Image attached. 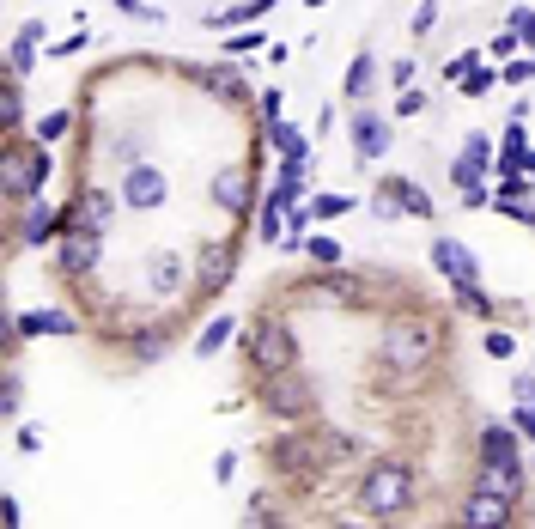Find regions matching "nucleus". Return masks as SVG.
Returning a JSON list of instances; mask_svg holds the SVG:
<instances>
[{
	"mask_svg": "<svg viewBox=\"0 0 535 529\" xmlns=\"http://www.w3.org/2000/svg\"><path fill=\"white\" fill-rule=\"evenodd\" d=\"M408 499H414V475L402 463H377L365 475V487H359V511L365 517H396V511H408Z\"/></svg>",
	"mask_w": 535,
	"mask_h": 529,
	"instance_id": "f257e3e1",
	"label": "nucleus"
},
{
	"mask_svg": "<svg viewBox=\"0 0 535 529\" xmlns=\"http://www.w3.org/2000/svg\"><path fill=\"white\" fill-rule=\"evenodd\" d=\"M432 347H438V329H432V323H396V329L384 335V359H390L396 371L432 365Z\"/></svg>",
	"mask_w": 535,
	"mask_h": 529,
	"instance_id": "f03ea898",
	"label": "nucleus"
},
{
	"mask_svg": "<svg viewBox=\"0 0 535 529\" xmlns=\"http://www.w3.org/2000/svg\"><path fill=\"white\" fill-rule=\"evenodd\" d=\"M49 171H55V159L43 153V140L31 146V153H13L7 159V195H37L49 183Z\"/></svg>",
	"mask_w": 535,
	"mask_h": 529,
	"instance_id": "7ed1b4c3",
	"label": "nucleus"
},
{
	"mask_svg": "<svg viewBox=\"0 0 535 529\" xmlns=\"http://www.w3.org/2000/svg\"><path fill=\"white\" fill-rule=\"evenodd\" d=\"M432 268L450 280V286H475L481 280V262L469 244H456V238H432Z\"/></svg>",
	"mask_w": 535,
	"mask_h": 529,
	"instance_id": "20e7f679",
	"label": "nucleus"
},
{
	"mask_svg": "<svg viewBox=\"0 0 535 529\" xmlns=\"http://www.w3.org/2000/svg\"><path fill=\"white\" fill-rule=\"evenodd\" d=\"M390 140H396V128L377 116V110H359V116H353V153H359L365 165L384 159V153H390Z\"/></svg>",
	"mask_w": 535,
	"mask_h": 529,
	"instance_id": "39448f33",
	"label": "nucleus"
},
{
	"mask_svg": "<svg viewBox=\"0 0 535 529\" xmlns=\"http://www.w3.org/2000/svg\"><path fill=\"white\" fill-rule=\"evenodd\" d=\"M165 195H171L165 171H152V165H128V177H122V201H128V207H165Z\"/></svg>",
	"mask_w": 535,
	"mask_h": 529,
	"instance_id": "423d86ee",
	"label": "nucleus"
},
{
	"mask_svg": "<svg viewBox=\"0 0 535 529\" xmlns=\"http://www.w3.org/2000/svg\"><path fill=\"white\" fill-rule=\"evenodd\" d=\"M250 359H256L262 371H286V365H292V335H286V323H262V329L250 335Z\"/></svg>",
	"mask_w": 535,
	"mask_h": 529,
	"instance_id": "0eeeda50",
	"label": "nucleus"
},
{
	"mask_svg": "<svg viewBox=\"0 0 535 529\" xmlns=\"http://www.w3.org/2000/svg\"><path fill=\"white\" fill-rule=\"evenodd\" d=\"M98 256H104V232H86V225H80V232H73V238L61 244V268H67V274H86V268H98Z\"/></svg>",
	"mask_w": 535,
	"mask_h": 529,
	"instance_id": "6e6552de",
	"label": "nucleus"
},
{
	"mask_svg": "<svg viewBox=\"0 0 535 529\" xmlns=\"http://www.w3.org/2000/svg\"><path fill=\"white\" fill-rule=\"evenodd\" d=\"M207 195H213V207H225V213H238V207L250 201V177H244L238 165H225V171H213Z\"/></svg>",
	"mask_w": 535,
	"mask_h": 529,
	"instance_id": "1a4fd4ad",
	"label": "nucleus"
},
{
	"mask_svg": "<svg viewBox=\"0 0 535 529\" xmlns=\"http://www.w3.org/2000/svg\"><path fill=\"white\" fill-rule=\"evenodd\" d=\"M268 408L274 414H304L311 408V390H304L298 377H286V371H268Z\"/></svg>",
	"mask_w": 535,
	"mask_h": 529,
	"instance_id": "9d476101",
	"label": "nucleus"
},
{
	"mask_svg": "<svg viewBox=\"0 0 535 529\" xmlns=\"http://www.w3.org/2000/svg\"><path fill=\"white\" fill-rule=\"evenodd\" d=\"M146 286L159 292V298L183 292V256H177V250H159V256H146Z\"/></svg>",
	"mask_w": 535,
	"mask_h": 529,
	"instance_id": "9b49d317",
	"label": "nucleus"
},
{
	"mask_svg": "<svg viewBox=\"0 0 535 529\" xmlns=\"http://www.w3.org/2000/svg\"><path fill=\"white\" fill-rule=\"evenodd\" d=\"M505 517H511V499H505V493H487V487H475V499L463 505V523H487V529H493V523H505Z\"/></svg>",
	"mask_w": 535,
	"mask_h": 529,
	"instance_id": "f8f14e48",
	"label": "nucleus"
},
{
	"mask_svg": "<svg viewBox=\"0 0 535 529\" xmlns=\"http://www.w3.org/2000/svg\"><path fill=\"white\" fill-rule=\"evenodd\" d=\"M80 323L73 317H61V311H25L19 323H13V335H73Z\"/></svg>",
	"mask_w": 535,
	"mask_h": 529,
	"instance_id": "ddd939ff",
	"label": "nucleus"
},
{
	"mask_svg": "<svg viewBox=\"0 0 535 529\" xmlns=\"http://www.w3.org/2000/svg\"><path fill=\"white\" fill-rule=\"evenodd\" d=\"M110 207H116V201H110L104 189H86V195H80V219H73V225H86V232H104V225H110Z\"/></svg>",
	"mask_w": 535,
	"mask_h": 529,
	"instance_id": "4468645a",
	"label": "nucleus"
},
{
	"mask_svg": "<svg viewBox=\"0 0 535 529\" xmlns=\"http://www.w3.org/2000/svg\"><path fill=\"white\" fill-rule=\"evenodd\" d=\"M19 238H25V244H43V238H55V207H49V201H37V207L25 213Z\"/></svg>",
	"mask_w": 535,
	"mask_h": 529,
	"instance_id": "2eb2a0df",
	"label": "nucleus"
},
{
	"mask_svg": "<svg viewBox=\"0 0 535 529\" xmlns=\"http://www.w3.org/2000/svg\"><path fill=\"white\" fill-rule=\"evenodd\" d=\"M481 487H487V493H505V499H517V487H523V469H517V463H487Z\"/></svg>",
	"mask_w": 535,
	"mask_h": 529,
	"instance_id": "dca6fc26",
	"label": "nucleus"
},
{
	"mask_svg": "<svg viewBox=\"0 0 535 529\" xmlns=\"http://www.w3.org/2000/svg\"><path fill=\"white\" fill-rule=\"evenodd\" d=\"M201 286H207V292H225V286H232V256H225V250H207V256H201Z\"/></svg>",
	"mask_w": 535,
	"mask_h": 529,
	"instance_id": "f3484780",
	"label": "nucleus"
},
{
	"mask_svg": "<svg viewBox=\"0 0 535 529\" xmlns=\"http://www.w3.org/2000/svg\"><path fill=\"white\" fill-rule=\"evenodd\" d=\"M201 80H207V92H219V98H244V73H232V67H201Z\"/></svg>",
	"mask_w": 535,
	"mask_h": 529,
	"instance_id": "a211bd4d",
	"label": "nucleus"
},
{
	"mask_svg": "<svg viewBox=\"0 0 535 529\" xmlns=\"http://www.w3.org/2000/svg\"><path fill=\"white\" fill-rule=\"evenodd\" d=\"M384 189H390V195L402 201V213H414V219H432V201H426V195H420L414 183H402V177H390Z\"/></svg>",
	"mask_w": 535,
	"mask_h": 529,
	"instance_id": "6ab92c4d",
	"label": "nucleus"
},
{
	"mask_svg": "<svg viewBox=\"0 0 535 529\" xmlns=\"http://www.w3.org/2000/svg\"><path fill=\"white\" fill-rule=\"evenodd\" d=\"M481 444H487V463H517V438H511L505 426H487Z\"/></svg>",
	"mask_w": 535,
	"mask_h": 529,
	"instance_id": "aec40b11",
	"label": "nucleus"
},
{
	"mask_svg": "<svg viewBox=\"0 0 535 529\" xmlns=\"http://www.w3.org/2000/svg\"><path fill=\"white\" fill-rule=\"evenodd\" d=\"M232 329H238L232 317H213V323L201 329V341H195V353H201V359H213V353H219L225 341H232Z\"/></svg>",
	"mask_w": 535,
	"mask_h": 529,
	"instance_id": "412c9836",
	"label": "nucleus"
},
{
	"mask_svg": "<svg viewBox=\"0 0 535 529\" xmlns=\"http://www.w3.org/2000/svg\"><path fill=\"white\" fill-rule=\"evenodd\" d=\"M371 73H377V61H371V55H353V67H347V98H365V92H371Z\"/></svg>",
	"mask_w": 535,
	"mask_h": 529,
	"instance_id": "4be33fe9",
	"label": "nucleus"
},
{
	"mask_svg": "<svg viewBox=\"0 0 535 529\" xmlns=\"http://www.w3.org/2000/svg\"><path fill=\"white\" fill-rule=\"evenodd\" d=\"M37 37H43V25H25V37L7 49V61H13V73H31V49H37Z\"/></svg>",
	"mask_w": 535,
	"mask_h": 529,
	"instance_id": "5701e85b",
	"label": "nucleus"
},
{
	"mask_svg": "<svg viewBox=\"0 0 535 529\" xmlns=\"http://www.w3.org/2000/svg\"><path fill=\"white\" fill-rule=\"evenodd\" d=\"M268 134H274V146H280V153H286V159H304V134H292L286 122H274Z\"/></svg>",
	"mask_w": 535,
	"mask_h": 529,
	"instance_id": "b1692460",
	"label": "nucleus"
},
{
	"mask_svg": "<svg viewBox=\"0 0 535 529\" xmlns=\"http://www.w3.org/2000/svg\"><path fill=\"white\" fill-rule=\"evenodd\" d=\"M499 80H505V86H529V80H535V55H517V61L499 73Z\"/></svg>",
	"mask_w": 535,
	"mask_h": 529,
	"instance_id": "393cba45",
	"label": "nucleus"
},
{
	"mask_svg": "<svg viewBox=\"0 0 535 529\" xmlns=\"http://www.w3.org/2000/svg\"><path fill=\"white\" fill-rule=\"evenodd\" d=\"M67 122H73L67 110H49V116L37 122V140H43V146H49V140H61V134H67Z\"/></svg>",
	"mask_w": 535,
	"mask_h": 529,
	"instance_id": "a878e982",
	"label": "nucleus"
},
{
	"mask_svg": "<svg viewBox=\"0 0 535 529\" xmlns=\"http://www.w3.org/2000/svg\"><path fill=\"white\" fill-rule=\"evenodd\" d=\"M505 25H511V37H517V43H529V49H535V13H529V7H517Z\"/></svg>",
	"mask_w": 535,
	"mask_h": 529,
	"instance_id": "bb28decb",
	"label": "nucleus"
},
{
	"mask_svg": "<svg viewBox=\"0 0 535 529\" xmlns=\"http://www.w3.org/2000/svg\"><path fill=\"white\" fill-rule=\"evenodd\" d=\"M311 262H323V268H341V244H335V238H311Z\"/></svg>",
	"mask_w": 535,
	"mask_h": 529,
	"instance_id": "cd10ccee",
	"label": "nucleus"
},
{
	"mask_svg": "<svg viewBox=\"0 0 535 529\" xmlns=\"http://www.w3.org/2000/svg\"><path fill=\"white\" fill-rule=\"evenodd\" d=\"M456 305H463L469 317H487V298H481L475 286H456Z\"/></svg>",
	"mask_w": 535,
	"mask_h": 529,
	"instance_id": "c85d7f7f",
	"label": "nucleus"
},
{
	"mask_svg": "<svg viewBox=\"0 0 535 529\" xmlns=\"http://www.w3.org/2000/svg\"><path fill=\"white\" fill-rule=\"evenodd\" d=\"M438 31V0H426V7L414 13V37H432Z\"/></svg>",
	"mask_w": 535,
	"mask_h": 529,
	"instance_id": "c756f323",
	"label": "nucleus"
},
{
	"mask_svg": "<svg viewBox=\"0 0 535 529\" xmlns=\"http://www.w3.org/2000/svg\"><path fill=\"white\" fill-rule=\"evenodd\" d=\"M347 207H353L347 195H323V201H311V213H317V219H335V213H347Z\"/></svg>",
	"mask_w": 535,
	"mask_h": 529,
	"instance_id": "7c9ffc66",
	"label": "nucleus"
},
{
	"mask_svg": "<svg viewBox=\"0 0 535 529\" xmlns=\"http://www.w3.org/2000/svg\"><path fill=\"white\" fill-rule=\"evenodd\" d=\"M238 475V450H219V463H213V481L225 487V481H232Z\"/></svg>",
	"mask_w": 535,
	"mask_h": 529,
	"instance_id": "2f4dec72",
	"label": "nucleus"
},
{
	"mask_svg": "<svg viewBox=\"0 0 535 529\" xmlns=\"http://www.w3.org/2000/svg\"><path fill=\"white\" fill-rule=\"evenodd\" d=\"M0 414H19V377L7 371V384H0Z\"/></svg>",
	"mask_w": 535,
	"mask_h": 529,
	"instance_id": "473e14b6",
	"label": "nucleus"
},
{
	"mask_svg": "<svg viewBox=\"0 0 535 529\" xmlns=\"http://www.w3.org/2000/svg\"><path fill=\"white\" fill-rule=\"evenodd\" d=\"M274 0H250V7H238V13H225V19H213V25H238V19H256V13H268Z\"/></svg>",
	"mask_w": 535,
	"mask_h": 529,
	"instance_id": "72a5a7b5",
	"label": "nucleus"
},
{
	"mask_svg": "<svg viewBox=\"0 0 535 529\" xmlns=\"http://www.w3.org/2000/svg\"><path fill=\"white\" fill-rule=\"evenodd\" d=\"M517 432L535 444V402H517Z\"/></svg>",
	"mask_w": 535,
	"mask_h": 529,
	"instance_id": "f704fd0d",
	"label": "nucleus"
},
{
	"mask_svg": "<svg viewBox=\"0 0 535 529\" xmlns=\"http://www.w3.org/2000/svg\"><path fill=\"white\" fill-rule=\"evenodd\" d=\"M0 116H7V128L19 122V86H7V92H0Z\"/></svg>",
	"mask_w": 535,
	"mask_h": 529,
	"instance_id": "c9c22d12",
	"label": "nucleus"
},
{
	"mask_svg": "<svg viewBox=\"0 0 535 529\" xmlns=\"http://www.w3.org/2000/svg\"><path fill=\"white\" fill-rule=\"evenodd\" d=\"M414 73H420V67H414V61H396V67H390V80H396V86H402V92H408V86H414Z\"/></svg>",
	"mask_w": 535,
	"mask_h": 529,
	"instance_id": "e433bc0d",
	"label": "nucleus"
},
{
	"mask_svg": "<svg viewBox=\"0 0 535 529\" xmlns=\"http://www.w3.org/2000/svg\"><path fill=\"white\" fill-rule=\"evenodd\" d=\"M487 86H493V73H487V67H475L469 80H463V92H487Z\"/></svg>",
	"mask_w": 535,
	"mask_h": 529,
	"instance_id": "4c0bfd02",
	"label": "nucleus"
},
{
	"mask_svg": "<svg viewBox=\"0 0 535 529\" xmlns=\"http://www.w3.org/2000/svg\"><path fill=\"white\" fill-rule=\"evenodd\" d=\"M511 396H517V402H535V377H517V384H511Z\"/></svg>",
	"mask_w": 535,
	"mask_h": 529,
	"instance_id": "58836bf2",
	"label": "nucleus"
},
{
	"mask_svg": "<svg viewBox=\"0 0 535 529\" xmlns=\"http://www.w3.org/2000/svg\"><path fill=\"white\" fill-rule=\"evenodd\" d=\"M311 7H323V0H311Z\"/></svg>",
	"mask_w": 535,
	"mask_h": 529,
	"instance_id": "ea45409f",
	"label": "nucleus"
}]
</instances>
